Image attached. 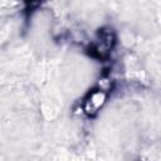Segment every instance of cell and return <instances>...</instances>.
<instances>
[{
	"mask_svg": "<svg viewBox=\"0 0 161 161\" xmlns=\"http://www.w3.org/2000/svg\"><path fill=\"white\" fill-rule=\"evenodd\" d=\"M104 101H106V93L103 91L98 89V91L89 92L88 99H86L84 102V112L89 116L94 114L98 111V108L102 107Z\"/></svg>",
	"mask_w": 161,
	"mask_h": 161,
	"instance_id": "obj_1",
	"label": "cell"
}]
</instances>
